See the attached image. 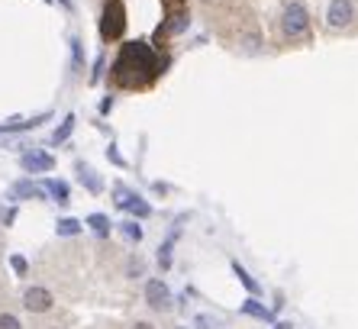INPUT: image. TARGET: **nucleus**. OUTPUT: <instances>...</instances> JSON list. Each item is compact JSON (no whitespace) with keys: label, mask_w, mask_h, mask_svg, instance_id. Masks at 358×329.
Listing matches in <instances>:
<instances>
[{"label":"nucleus","mask_w":358,"mask_h":329,"mask_svg":"<svg viewBox=\"0 0 358 329\" xmlns=\"http://www.w3.org/2000/svg\"><path fill=\"white\" fill-rule=\"evenodd\" d=\"M310 33V13L307 7L300 4V0H291L287 7H284L281 13V36L284 39H300V36H307Z\"/></svg>","instance_id":"1"},{"label":"nucleus","mask_w":358,"mask_h":329,"mask_svg":"<svg viewBox=\"0 0 358 329\" xmlns=\"http://www.w3.org/2000/svg\"><path fill=\"white\" fill-rule=\"evenodd\" d=\"M352 20H355V4H352V0H329V10H326V26H329L333 33L349 29Z\"/></svg>","instance_id":"2"},{"label":"nucleus","mask_w":358,"mask_h":329,"mask_svg":"<svg viewBox=\"0 0 358 329\" xmlns=\"http://www.w3.org/2000/svg\"><path fill=\"white\" fill-rule=\"evenodd\" d=\"M20 168L26 174H49L55 172V155H49L45 148H26L20 155Z\"/></svg>","instance_id":"3"},{"label":"nucleus","mask_w":358,"mask_h":329,"mask_svg":"<svg viewBox=\"0 0 358 329\" xmlns=\"http://www.w3.org/2000/svg\"><path fill=\"white\" fill-rule=\"evenodd\" d=\"M145 304L155 313H168L171 304H175V300H171V288H168L162 278H149L145 281Z\"/></svg>","instance_id":"4"},{"label":"nucleus","mask_w":358,"mask_h":329,"mask_svg":"<svg viewBox=\"0 0 358 329\" xmlns=\"http://www.w3.org/2000/svg\"><path fill=\"white\" fill-rule=\"evenodd\" d=\"M49 120H52V110L36 113V116H10V120L0 123V136H20V132H29V130H36V126L49 123Z\"/></svg>","instance_id":"5"},{"label":"nucleus","mask_w":358,"mask_h":329,"mask_svg":"<svg viewBox=\"0 0 358 329\" xmlns=\"http://www.w3.org/2000/svg\"><path fill=\"white\" fill-rule=\"evenodd\" d=\"M52 307H55V297H52L49 288L33 284V288L23 290V310H29V313H49Z\"/></svg>","instance_id":"6"},{"label":"nucleus","mask_w":358,"mask_h":329,"mask_svg":"<svg viewBox=\"0 0 358 329\" xmlns=\"http://www.w3.org/2000/svg\"><path fill=\"white\" fill-rule=\"evenodd\" d=\"M123 26H126L123 10H120L117 0H110L107 10H103V23H100V36H103L107 42H110V39H120V36H123Z\"/></svg>","instance_id":"7"},{"label":"nucleus","mask_w":358,"mask_h":329,"mask_svg":"<svg viewBox=\"0 0 358 329\" xmlns=\"http://www.w3.org/2000/svg\"><path fill=\"white\" fill-rule=\"evenodd\" d=\"M7 200H10V204H20V200H49V197H45V188H42V184L23 178V181H13V184H10Z\"/></svg>","instance_id":"8"},{"label":"nucleus","mask_w":358,"mask_h":329,"mask_svg":"<svg viewBox=\"0 0 358 329\" xmlns=\"http://www.w3.org/2000/svg\"><path fill=\"white\" fill-rule=\"evenodd\" d=\"M75 172H78V181H81V188L87 190V194H94V197H97L100 190H103V178H100V174L94 172L87 162H78Z\"/></svg>","instance_id":"9"},{"label":"nucleus","mask_w":358,"mask_h":329,"mask_svg":"<svg viewBox=\"0 0 358 329\" xmlns=\"http://www.w3.org/2000/svg\"><path fill=\"white\" fill-rule=\"evenodd\" d=\"M42 188H45V197L55 200L59 206H68V204H71V188H68L62 178H45V181H42Z\"/></svg>","instance_id":"10"},{"label":"nucleus","mask_w":358,"mask_h":329,"mask_svg":"<svg viewBox=\"0 0 358 329\" xmlns=\"http://www.w3.org/2000/svg\"><path fill=\"white\" fill-rule=\"evenodd\" d=\"M239 310L245 313V316H255V320H262V323H275V310H268L265 304H259V300H255L252 294L239 304Z\"/></svg>","instance_id":"11"},{"label":"nucleus","mask_w":358,"mask_h":329,"mask_svg":"<svg viewBox=\"0 0 358 329\" xmlns=\"http://www.w3.org/2000/svg\"><path fill=\"white\" fill-rule=\"evenodd\" d=\"M84 226H87V230H91L97 239H107L110 230H113V223H110L107 214H91L87 220H84Z\"/></svg>","instance_id":"12"},{"label":"nucleus","mask_w":358,"mask_h":329,"mask_svg":"<svg viewBox=\"0 0 358 329\" xmlns=\"http://www.w3.org/2000/svg\"><path fill=\"white\" fill-rule=\"evenodd\" d=\"M55 232H59L62 239L81 236V232H84V220H78V216H62V220L55 223Z\"/></svg>","instance_id":"13"},{"label":"nucleus","mask_w":358,"mask_h":329,"mask_svg":"<svg viewBox=\"0 0 358 329\" xmlns=\"http://www.w3.org/2000/svg\"><path fill=\"white\" fill-rule=\"evenodd\" d=\"M75 126H78V116H75V113H68L65 120H62V123L55 126V132H52V146H62V142H68V136L75 132Z\"/></svg>","instance_id":"14"},{"label":"nucleus","mask_w":358,"mask_h":329,"mask_svg":"<svg viewBox=\"0 0 358 329\" xmlns=\"http://www.w3.org/2000/svg\"><path fill=\"white\" fill-rule=\"evenodd\" d=\"M175 242H178V230L168 232V239L159 246V268L162 272H168L171 268V252H175Z\"/></svg>","instance_id":"15"},{"label":"nucleus","mask_w":358,"mask_h":329,"mask_svg":"<svg viewBox=\"0 0 358 329\" xmlns=\"http://www.w3.org/2000/svg\"><path fill=\"white\" fill-rule=\"evenodd\" d=\"M233 274H236V278H239V284H242V288H245V290H249L252 297H259V294H262V284H259V281H255V278H252V274L245 272V268H242L239 262H233Z\"/></svg>","instance_id":"16"},{"label":"nucleus","mask_w":358,"mask_h":329,"mask_svg":"<svg viewBox=\"0 0 358 329\" xmlns=\"http://www.w3.org/2000/svg\"><path fill=\"white\" fill-rule=\"evenodd\" d=\"M136 197H139V194H136L133 188H126L123 181H120V184H113V204H117V210H126V206L133 204Z\"/></svg>","instance_id":"17"},{"label":"nucleus","mask_w":358,"mask_h":329,"mask_svg":"<svg viewBox=\"0 0 358 329\" xmlns=\"http://www.w3.org/2000/svg\"><path fill=\"white\" fill-rule=\"evenodd\" d=\"M120 232H123V239H129V242H142V226H139V220H123L120 223Z\"/></svg>","instance_id":"18"},{"label":"nucleus","mask_w":358,"mask_h":329,"mask_svg":"<svg viewBox=\"0 0 358 329\" xmlns=\"http://www.w3.org/2000/svg\"><path fill=\"white\" fill-rule=\"evenodd\" d=\"M126 214H133V220H149V216H152V206L145 204L142 197H136L133 204L126 206Z\"/></svg>","instance_id":"19"},{"label":"nucleus","mask_w":358,"mask_h":329,"mask_svg":"<svg viewBox=\"0 0 358 329\" xmlns=\"http://www.w3.org/2000/svg\"><path fill=\"white\" fill-rule=\"evenodd\" d=\"M68 46H71V65L81 71V68H84V42L78 39V36H71V39H68Z\"/></svg>","instance_id":"20"},{"label":"nucleus","mask_w":358,"mask_h":329,"mask_svg":"<svg viewBox=\"0 0 358 329\" xmlns=\"http://www.w3.org/2000/svg\"><path fill=\"white\" fill-rule=\"evenodd\" d=\"M10 268H13V274H17V278H26V274H29V262H26V255H20V252H13V255H10Z\"/></svg>","instance_id":"21"},{"label":"nucleus","mask_w":358,"mask_h":329,"mask_svg":"<svg viewBox=\"0 0 358 329\" xmlns=\"http://www.w3.org/2000/svg\"><path fill=\"white\" fill-rule=\"evenodd\" d=\"M126 278H145V262H142L139 255L129 258V265H126Z\"/></svg>","instance_id":"22"},{"label":"nucleus","mask_w":358,"mask_h":329,"mask_svg":"<svg viewBox=\"0 0 358 329\" xmlns=\"http://www.w3.org/2000/svg\"><path fill=\"white\" fill-rule=\"evenodd\" d=\"M239 46H242V52H249V55H255V52H259V46H262L259 33H245V36L239 39Z\"/></svg>","instance_id":"23"},{"label":"nucleus","mask_w":358,"mask_h":329,"mask_svg":"<svg viewBox=\"0 0 358 329\" xmlns=\"http://www.w3.org/2000/svg\"><path fill=\"white\" fill-rule=\"evenodd\" d=\"M103 71H107V55H97V62H94V68H91V78H87V84H97L100 78H103Z\"/></svg>","instance_id":"24"},{"label":"nucleus","mask_w":358,"mask_h":329,"mask_svg":"<svg viewBox=\"0 0 358 329\" xmlns=\"http://www.w3.org/2000/svg\"><path fill=\"white\" fill-rule=\"evenodd\" d=\"M194 329H220V323L210 313H200V316H194Z\"/></svg>","instance_id":"25"},{"label":"nucleus","mask_w":358,"mask_h":329,"mask_svg":"<svg viewBox=\"0 0 358 329\" xmlns=\"http://www.w3.org/2000/svg\"><path fill=\"white\" fill-rule=\"evenodd\" d=\"M0 329H23V323L13 313H0Z\"/></svg>","instance_id":"26"},{"label":"nucleus","mask_w":358,"mask_h":329,"mask_svg":"<svg viewBox=\"0 0 358 329\" xmlns=\"http://www.w3.org/2000/svg\"><path fill=\"white\" fill-rule=\"evenodd\" d=\"M107 158H110V164H117V168H126V158L120 155V148L113 146V142L107 146Z\"/></svg>","instance_id":"27"},{"label":"nucleus","mask_w":358,"mask_h":329,"mask_svg":"<svg viewBox=\"0 0 358 329\" xmlns=\"http://www.w3.org/2000/svg\"><path fill=\"white\" fill-rule=\"evenodd\" d=\"M187 26H191V20H187V17H184V13H181V17H175V23L168 26V33H171V36H178V33H184Z\"/></svg>","instance_id":"28"},{"label":"nucleus","mask_w":358,"mask_h":329,"mask_svg":"<svg viewBox=\"0 0 358 329\" xmlns=\"http://www.w3.org/2000/svg\"><path fill=\"white\" fill-rule=\"evenodd\" d=\"M0 223H3V226H13V223H17V204H10L7 210L0 214Z\"/></svg>","instance_id":"29"},{"label":"nucleus","mask_w":358,"mask_h":329,"mask_svg":"<svg viewBox=\"0 0 358 329\" xmlns=\"http://www.w3.org/2000/svg\"><path fill=\"white\" fill-rule=\"evenodd\" d=\"M113 104H117V97H113V94H107V97L100 100V116H107L110 110H113Z\"/></svg>","instance_id":"30"},{"label":"nucleus","mask_w":358,"mask_h":329,"mask_svg":"<svg viewBox=\"0 0 358 329\" xmlns=\"http://www.w3.org/2000/svg\"><path fill=\"white\" fill-rule=\"evenodd\" d=\"M52 4H59L62 10H68V13H75V0H52Z\"/></svg>","instance_id":"31"},{"label":"nucleus","mask_w":358,"mask_h":329,"mask_svg":"<svg viewBox=\"0 0 358 329\" xmlns=\"http://www.w3.org/2000/svg\"><path fill=\"white\" fill-rule=\"evenodd\" d=\"M129 329H155V326H152V323H145V320H139V323H133Z\"/></svg>","instance_id":"32"},{"label":"nucleus","mask_w":358,"mask_h":329,"mask_svg":"<svg viewBox=\"0 0 358 329\" xmlns=\"http://www.w3.org/2000/svg\"><path fill=\"white\" fill-rule=\"evenodd\" d=\"M271 329H294V326H291V323H275Z\"/></svg>","instance_id":"33"},{"label":"nucleus","mask_w":358,"mask_h":329,"mask_svg":"<svg viewBox=\"0 0 358 329\" xmlns=\"http://www.w3.org/2000/svg\"><path fill=\"white\" fill-rule=\"evenodd\" d=\"M49 329H65V326H49Z\"/></svg>","instance_id":"34"}]
</instances>
